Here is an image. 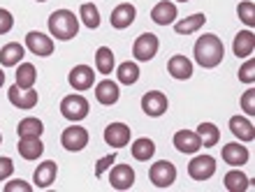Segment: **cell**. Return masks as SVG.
I'll use <instances>...</instances> for the list:
<instances>
[{"instance_id": "obj_1", "label": "cell", "mask_w": 255, "mask_h": 192, "mask_svg": "<svg viewBox=\"0 0 255 192\" xmlns=\"http://www.w3.org/2000/svg\"><path fill=\"white\" fill-rule=\"evenodd\" d=\"M223 56H225V47L218 35L214 33H204L197 37L193 47V58L197 65H202L204 70H214L223 63Z\"/></svg>"}, {"instance_id": "obj_10", "label": "cell", "mask_w": 255, "mask_h": 192, "mask_svg": "<svg viewBox=\"0 0 255 192\" xmlns=\"http://www.w3.org/2000/svg\"><path fill=\"white\" fill-rule=\"evenodd\" d=\"M7 99L12 102L16 109H33V106H37V102H40V95H37V91L35 88H19L16 84L14 86L7 88Z\"/></svg>"}, {"instance_id": "obj_33", "label": "cell", "mask_w": 255, "mask_h": 192, "mask_svg": "<svg viewBox=\"0 0 255 192\" xmlns=\"http://www.w3.org/2000/svg\"><path fill=\"white\" fill-rule=\"evenodd\" d=\"M42 132H44V123L40 118H35V116H28L16 125L19 137H42Z\"/></svg>"}, {"instance_id": "obj_39", "label": "cell", "mask_w": 255, "mask_h": 192, "mask_svg": "<svg viewBox=\"0 0 255 192\" xmlns=\"http://www.w3.org/2000/svg\"><path fill=\"white\" fill-rule=\"evenodd\" d=\"M12 26H14V16H12V12H9V9H2V7H0V35L9 33V30H12Z\"/></svg>"}, {"instance_id": "obj_32", "label": "cell", "mask_w": 255, "mask_h": 192, "mask_svg": "<svg viewBox=\"0 0 255 192\" xmlns=\"http://www.w3.org/2000/svg\"><path fill=\"white\" fill-rule=\"evenodd\" d=\"M79 19H81V23H84L86 28L98 30V28H100L102 16H100V9H98L93 2H84V5L79 7Z\"/></svg>"}, {"instance_id": "obj_21", "label": "cell", "mask_w": 255, "mask_h": 192, "mask_svg": "<svg viewBox=\"0 0 255 192\" xmlns=\"http://www.w3.org/2000/svg\"><path fill=\"white\" fill-rule=\"evenodd\" d=\"M56 176H58V165H56L54 160H44L33 172V186L35 188H51Z\"/></svg>"}, {"instance_id": "obj_41", "label": "cell", "mask_w": 255, "mask_h": 192, "mask_svg": "<svg viewBox=\"0 0 255 192\" xmlns=\"http://www.w3.org/2000/svg\"><path fill=\"white\" fill-rule=\"evenodd\" d=\"M2 84H5V74H2V70H0V88H2Z\"/></svg>"}, {"instance_id": "obj_16", "label": "cell", "mask_w": 255, "mask_h": 192, "mask_svg": "<svg viewBox=\"0 0 255 192\" xmlns=\"http://www.w3.org/2000/svg\"><path fill=\"white\" fill-rule=\"evenodd\" d=\"M179 16V7L174 0H160L158 5L151 9V21L158 26H172Z\"/></svg>"}, {"instance_id": "obj_8", "label": "cell", "mask_w": 255, "mask_h": 192, "mask_svg": "<svg viewBox=\"0 0 255 192\" xmlns=\"http://www.w3.org/2000/svg\"><path fill=\"white\" fill-rule=\"evenodd\" d=\"M23 44H26L28 51L35 53V56H40V58H49V56L56 51L54 37L40 33V30H30V33L26 35V42H23Z\"/></svg>"}, {"instance_id": "obj_11", "label": "cell", "mask_w": 255, "mask_h": 192, "mask_svg": "<svg viewBox=\"0 0 255 192\" xmlns=\"http://www.w3.org/2000/svg\"><path fill=\"white\" fill-rule=\"evenodd\" d=\"M172 144H174V148L179 153H183V155H195V153H200V148H202V139L195 130H176L174 137H172Z\"/></svg>"}, {"instance_id": "obj_40", "label": "cell", "mask_w": 255, "mask_h": 192, "mask_svg": "<svg viewBox=\"0 0 255 192\" xmlns=\"http://www.w3.org/2000/svg\"><path fill=\"white\" fill-rule=\"evenodd\" d=\"M12 174H14V162L9 158H5V155H2V158H0V183H2V181H7Z\"/></svg>"}, {"instance_id": "obj_43", "label": "cell", "mask_w": 255, "mask_h": 192, "mask_svg": "<svg viewBox=\"0 0 255 192\" xmlns=\"http://www.w3.org/2000/svg\"><path fill=\"white\" fill-rule=\"evenodd\" d=\"M35 2H47V0H35Z\"/></svg>"}, {"instance_id": "obj_28", "label": "cell", "mask_w": 255, "mask_h": 192, "mask_svg": "<svg viewBox=\"0 0 255 192\" xmlns=\"http://www.w3.org/2000/svg\"><path fill=\"white\" fill-rule=\"evenodd\" d=\"M223 186L228 188L230 192H246V190H249V186H251V181H249V176H246L242 169H237V167H235L232 172L225 174Z\"/></svg>"}, {"instance_id": "obj_35", "label": "cell", "mask_w": 255, "mask_h": 192, "mask_svg": "<svg viewBox=\"0 0 255 192\" xmlns=\"http://www.w3.org/2000/svg\"><path fill=\"white\" fill-rule=\"evenodd\" d=\"M239 81L242 84H249V86H253L255 84V60L253 58H244L242 67H239Z\"/></svg>"}, {"instance_id": "obj_14", "label": "cell", "mask_w": 255, "mask_h": 192, "mask_svg": "<svg viewBox=\"0 0 255 192\" xmlns=\"http://www.w3.org/2000/svg\"><path fill=\"white\" fill-rule=\"evenodd\" d=\"M67 84H70L77 93H84V91H88V88H93V84H95L93 67H88V65L72 67L70 74H67Z\"/></svg>"}, {"instance_id": "obj_2", "label": "cell", "mask_w": 255, "mask_h": 192, "mask_svg": "<svg viewBox=\"0 0 255 192\" xmlns=\"http://www.w3.org/2000/svg\"><path fill=\"white\" fill-rule=\"evenodd\" d=\"M49 35L58 42H70L79 33V21L70 9H56L49 16Z\"/></svg>"}, {"instance_id": "obj_12", "label": "cell", "mask_w": 255, "mask_h": 192, "mask_svg": "<svg viewBox=\"0 0 255 192\" xmlns=\"http://www.w3.org/2000/svg\"><path fill=\"white\" fill-rule=\"evenodd\" d=\"M109 186L114 190H130L134 186V169L130 165H112L109 167Z\"/></svg>"}, {"instance_id": "obj_5", "label": "cell", "mask_w": 255, "mask_h": 192, "mask_svg": "<svg viewBox=\"0 0 255 192\" xmlns=\"http://www.w3.org/2000/svg\"><path fill=\"white\" fill-rule=\"evenodd\" d=\"M160 49V40L155 37L153 33H141L137 40L132 42V56L137 63H146V60H153L155 53Z\"/></svg>"}, {"instance_id": "obj_37", "label": "cell", "mask_w": 255, "mask_h": 192, "mask_svg": "<svg viewBox=\"0 0 255 192\" xmlns=\"http://www.w3.org/2000/svg\"><path fill=\"white\" fill-rule=\"evenodd\" d=\"M114 162H116V155H114V153H112V155H105V158H100L98 162H95V176L100 179L102 174H107L109 167L114 165Z\"/></svg>"}, {"instance_id": "obj_44", "label": "cell", "mask_w": 255, "mask_h": 192, "mask_svg": "<svg viewBox=\"0 0 255 192\" xmlns=\"http://www.w3.org/2000/svg\"><path fill=\"white\" fill-rule=\"evenodd\" d=\"M0 144H2V134H0Z\"/></svg>"}, {"instance_id": "obj_20", "label": "cell", "mask_w": 255, "mask_h": 192, "mask_svg": "<svg viewBox=\"0 0 255 192\" xmlns=\"http://www.w3.org/2000/svg\"><path fill=\"white\" fill-rule=\"evenodd\" d=\"M119 97H121V91H119V81H112V79L98 81V86H95V99H98L102 106L116 104V102H119Z\"/></svg>"}, {"instance_id": "obj_34", "label": "cell", "mask_w": 255, "mask_h": 192, "mask_svg": "<svg viewBox=\"0 0 255 192\" xmlns=\"http://www.w3.org/2000/svg\"><path fill=\"white\" fill-rule=\"evenodd\" d=\"M237 16L242 21L244 26L253 28L255 26V2L253 0H242L239 7H237Z\"/></svg>"}, {"instance_id": "obj_27", "label": "cell", "mask_w": 255, "mask_h": 192, "mask_svg": "<svg viewBox=\"0 0 255 192\" xmlns=\"http://www.w3.org/2000/svg\"><path fill=\"white\" fill-rule=\"evenodd\" d=\"M116 67V58H114V51L109 47H100L95 51V70L102 74V77H109L114 72Z\"/></svg>"}, {"instance_id": "obj_17", "label": "cell", "mask_w": 255, "mask_h": 192, "mask_svg": "<svg viewBox=\"0 0 255 192\" xmlns=\"http://www.w3.org/2000/svg\"><path fill=\"white\" fill-rule=\"evenodd\" d=\"M167 72L172 79L176 81H188L193 77V60L188 56H181V53H176L172 58L167 60Z\"/></svg>"}, {"instance_id": "obj_24", "label": "cell", "mask_w": 255, "mask_h": 192, "mask_svg": "<svg viewBox=\"0 0 255 192\" xmlns=\"http://www.w3.org/2000/svg\"><path fill=\"white\" fill-rule=\"evenodd\" d=\"M16 148L23 155V160H37L44 153V144H42L40 137H19Z\"/></svg>"}, {"instance_id": "obj_26", "label": "cell", "mask_w": 255, "mask_h": 192, "mask_svg": "<svg viewBox=\"0 0 255 192\" xmlns=\"http://www.w3.org/2000/svg\"><path fill=\"white\" fill-rule=\"evenodd\" d=\"M139 74H141L139 65L132 63V60H126V63H121L116 67V81L123 84V86H134L139 81Z\"/></svg>"}, {"instance_id": "obj_19", "label": "cell", "mask_w": 255, "mask_h": 192, "mask_svg": "<svg viewBox=\"0 0 255 192\" xmlns=\"http://www.w3.org/2000/svg\"><path fill=\"white\" fill-rule=\"evenodd\" d=\"M230 132L237 141L242 144H249L255 139V125L251 118H244V116H232L230 118Z\"/></svg>"}, {"instance_id": "obj_31", "label": "cell", "mask_w": 255, "mask_h": 192, "mask_svg": "<svg viewBox=\"0 0 255 192\" xmlns=\"http://www.w3.org/2000/svg\"><path fill=\"white\" fill-rule=\"evenodd\" d=\"M155 155V144L153 139H148V137H139V139L132 141V158L139 160V162H146Z\"/></svg>"}, {"instance_id": "obj_4", "label": "cell", "mask_w": 255, "mask_h": 192, "mask_svg": "<svg viewBox=\"0 0 255 192\" xmlns=\"http://www.w3.org/2000/svg\"><path fill=\"white\" fill-rule=\"evenodd\" d=\"M88 130L84 125H79V123H72V125H67L65 130H63V134H61V144H63V148L65 151H70V153H79V151H84L88 146Z\"/></svg>"}, {"instance_id": "obj_3", "label": "cell", "mask_w": 255, "mask_h": 192, "mask_svg": "<svg viewBox=\"0 0 255 192\" xmlns=\"http://www.w3.org/2000/svg\"><path fill=\"white\" fill-rule=\"evenodd\" d=\"M88 111H91L88 99L81 93H77V91L61 99V113H63V118L70 120V123H81L88 116Z\"/></svg>"}, {"instance_id": "obj_36", "label": "cell", "mask_w": 255, "mask_h": 192, "mask_svg": "<svg viewBox=\"0 0 255 192\" xmlns=\"http://www.w3.org/2000/svg\"><path fill=\"white\" fill-rule=\"evenodd\" d=\"M239 104H242L244 113H246L249 118H253V116H255V88H253V86H251L249 91H246V93L242 95Z\"/></svg>"}, {"instance_id": "obj_15", "label": "cell", "mask_w": 255, "mask_h": 192, "mask_svg": "<svg viewBox=\"0 0 255 192\" xmlns=\"http://www.w3.org/2000/svg\"><path fill=\"white\" fill-rule=\"evenodd\" d=\"M221 158L225 160L230 167H244L251 160V153H249V148H246L242 141H230V144L223 146Z\"/></svg>"}, {"instance_id": "obj_7", "label": "cell", "mask_w": 255, "mask_h": 192, "mask_svg": "<svg viewBox=\"0 0 255 192\" xmlns=\"http://www.w3.org/2000/svg\"><path fill=\"white\" fill-rule=\"evenodd\" d=\"M169 109V99L162 91H148L141 97V111L146 113L148 118H160Z\"/></svg>"}, {"instance_id": "obj_13", "label": "cell", "mask_w": 255, "mask_h": 192, "mask_svg": "<svg viewBox=\"0 0 255 192\" xmlns=\"http://www.w3.org/2000/svg\"><path fill=\"white\" fill-rule=\"evenodd\" d=\"M130 139H132V132H130V127L126 123H109L105 127V144L112 146L114 151L126 148L130 144Z\"/></svg>"}, {"instance_id": "obj_18", "label": "cell", "mask_w": 255, "mask_h": 192, "mask_svg": "<svg viewBox=\"0 0 255 192\" xmlns=\"http://www.w3.org/2000/svg\"><path fill=\"white\" fill-rule=\"evenodd\" d=\"M255 51V35L253 28H246V30H239L235 35V42H232V53L237 58H251Z\"/></svg>"}, {"instance_id": "obj_29", "label": "cell", "mask_w": 255, "mask_h": 192, "mask_svg": "<svg viewBox=\"0 0 255 192\" xmlns=\"http://www.w3.org/2000/svg\"><path fill=\"white\" fill-rule=\"evenodd\" d=\"M37 81V67L33 63H23L21 60L16 65V86L19 88H33Z\"/></svg>"}, {"instance_id": "obj_38", "label": "cell", "mask_w": 255, "mask_h": 192, "mask_svg": "<svg viewBox=\"0 0 255 192\" xmlns=\"http://www.w3.org/2000/svg\"><path fill=\"white\" fill-rule=\"evenodd\" d=\"M5 192H33V186L21 179H14V181H7L5 183Z\"/></svg>"}, {"instance_id": "obj_23", "label": "cell", "mask_w": 255, "mask_h": 192, "mask_svg": "<svg viewBox=\"0 0 255 192\" xmlns=\"http://www.w3.org/2000/svg\"><path fill=\"white\" fill-rule=\"evenodd\" d=\"M23 53H26L23 44H19V42H9V44H5V47L0 49V65L2 67H16L21 60H23Z\"/></svg>"}, {"instance_id": "obj_22", "label": "cell", "mask_w": 255, "mask_h": 192, "mask_svg": "<svg viewBox=\"0 0 255 192\" xmlns=\"http://www.w3.org/2000/svg\"><path fill=\"white\" fill-rule=\"evenodd\" d=\"M134 16H137V7L132 2H121V5L114 7V12H112V26L116 30H126L128 26H132Z\"/></svg>"}, {"instance_id": "obj_6", "label": "cell", "mask_w": 255, "mask_h": 192, "mask_svg": "<svg viewBox=\"0 0 255 192\" xmlns=\"http://www.w3.org/2000/svg\"><path fill=\"white\" fill-rule=\"evenodd\" d=\"M148 181L155 188H169L176 181V167L169 160H155L148 169Z\"/></svg>"}, {"instance_id": "obj_25", "label": "cell", "mask_w": 255, "mask_h": 192, "mask_svg": "<svg viewBox=\"0 0 255 192\" xmlns=\"http://www.w3.org/2000/svg\"><path fill=\"white\" fill-rule=\"evenodd\" d=\"M204 23H207V14L197 12V14H190V16L181 19V21H176L174 30H176V35H193V33H197Z\"/></svg>"}, {"instance_id": "obj_30", "label": "cell", "mask_w": 255, "mask_h": 192, "mask_svg": "<svg viewBox=\"0 0 255 192\" xmlns=\"http://www.w3.org/2000/svg\"><path fill=\"white\" fill-rule=\"evenodd\" d=\"M195 132L200 134L202 146H204V148H214V146L221 141V130H218L216 123H200Z\"/></svg>"}, {"instance_id": "obj_9", "label": "cell", "mask_w": 255, "mask_h": 192, "mask_svg": "<svg viewBox=\"0 0 255 192\" xmlns=\"http://www.w3.org/2000/svg\"><path fill=\"white\" fill-rule=\"evenodd\" d=\"M216 174V160L211 155H197L188 162V176L193 181H209Z\"/></svg>"}, {"instance_id": "obj_42", "label": "cell", "mask_w": 255, "mask_h": 192, "mask_svg": "<svg viewBox=\"0 0 255 192\" xmlns=\"http://www.w3.org/2000/svg\"><path fill=\"white\" fill-rule=\"evenodd\" d=\"M174 2H188V0H174Z\"/></svg>"}]
</instances>
